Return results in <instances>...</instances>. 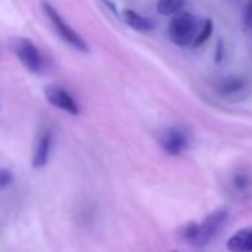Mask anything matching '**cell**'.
<instances>
[{
	"label": "cell",
	"mask_w": 252,
	"mask_h": 252,
	"mask_svg": "<svg viewBox=\"0 0 252 252\" xmlns=\"http://www.w3.org/2000/svg\"><path fill=\"white\" fill-rule=\"evenodd\" d=\"M225 220H227V212L224 209L217 211V212L211 214L200 224L190 222L184 228L183 236H184L186 240H189L193 245H197V246L206 245L220 231V228L222 227V224L225 222Z\"/></svg>",
	"instance_id": "obj_1"
},
{
	"label": "cell",
	"mask_w": 252,
	"mask_h": 252,
	"mask_svg": "<svg viewBox=\"0 0 252 252\" xmlns=\"http://www.w3.org/2000/svg\"><path fill=\"white\" fill-rule=\"evenodd\" d=\"M197 30L199 26L196 18L189 12L180 11L171 18L168 26V36L177 46H193Z\"/></svg>",
	"instance_id": "obj_2"
},
{
	"label": "cell",
	"mask_w": 252,
	"mask_h": 252,
	"mask_svg": "<svg viewBox=\"0 0 252 252\" xmlns=\"http://www.w3.org/2000/svg\"><path fill=\"white\" fill-rule=\"evenodd\" d=\"M42 9H43L45 15L48 17V20L51 21L54 30L58 33V36L67 45H70L71 48H74V49H77L80 52H89V46L85 42V39L65 23V20L60 15V12L49 2H43L42 3Z\"/></svg>",
	"instance_id": "obj_3"
},
{
	"label": "cell",
	"mask_w": 252,
	"mask_h": 252,
	"mask_svg": "<svg viewBox=\"0 0 252 252\" xmlns=\"http://www.w3.org/2000/svg\"><path fill=\"white\" fill-rule=\"evenodd\" d=\"M14 51L21 64L32 73H40L43 68V58L37 46L29 39H17L14 43Z\"/></svg>",
	"instance_id": "obj_4"
},
{
	"label": "cell",
	"mask_w": 252,
	"mask_h": 252,
	"mask_svg": "<svg viewBox=\"0 0 252 252\" xmlns=\"http://www.w3.org/2000/svg\"><path fill=\"white\" fill-rule=\"evenodd\" d=\"M162 149L171 156L183 155L190 146V135L181 126H172L160 138Z\"/></svg>",
	"instance_id": "obj_5"
},
{
	"label": "cell",
	"mask_w": 252,
	"mask_h": 252,
	"mask_svg": "<svg viewBox=\"0 0 252 252\" xmlns=\"http://www.w3.org/2000/svg\"><path fill=\"white\" fill-rule=\"evenodd\" d=\"M45 96L51 105H54V107H57V108L68 113V114L77 116L80 113V107L76 102V99L71 96V94L63 88H60V86H55V85L48 86L45 89Z\"/></svg>",
	"instance_id": "obj_6"
},
{
	"label": "cell",
	"mask_w": 252,
	"mask_h": 252,
	"mask_svg": "<svg viewBox=\"0 0 252 252\" xmlns=\"http://www.w3.org/2000/svg\"><path fill=\"white\" fill-rule=\"evenodd\" d=\"M52 132L45 129L39 134L36 146H34V153H33V166L36 169L43 168L48 160H49V155H51V149H52Z\"/></svg>",
	"instance_id": "obj_7"
},
{
	"label": "cell",
	"mask_w": 252,
	"mask_h": 252,
	"mask_svg": "<svg viewBox=\"0 0 252 252\" xmlns=\"http://www.w3.org/2000/svg\"><path fill=\"white\" fill-rule=\"evenodd\" d=\"M122 18L126 26L138 33H150L155 30V23L149 17H144L134 9H123Z\"/></svg>",
	"instance_id": "obj_8"
},
{
	"label": "cell",
	"mask_w": 252,
	"mask_h": 252,
	"mask_svg": "<svg viewBox=\"0 0 252 252\" xmlns=\"http://www.w3.org/2000/svg\"><path fill=\"white\" fill-rule=\"evenodd\" d=\"M248 83L245 82V79L237 77V76H230V77H224L217 83V91L221 96L224 98H231V96H240L245 94Z\"/></svg>",
	"instance_id": "obj_9"
},
{
	"label": "cell",
	"mask_w": 252,
	"mask_h": 252,
	"mask_svg": "<svg viewBox=\"0 0 252 252\" xmlns=\"http://www.w3.org/2000/svg\"><path fill=\"white\" fill-rule=\"evenodd\" d=\"M227 248L231 252H252V227L242 228L234 233L228 239Z\"/></svg>",
	"instance_id": "obj_10"
},
{
	"label": "cell",
	"mask_w": 252,
	"mask_h": 252,
	"mask_svg": "<svg viewBox=\"0 0 252 252\" xmlns=\"http://www.w3.org/2000/svg\"><path fill=\"white\" fill-rule=\"evenodd\" d=\"M214 32V23L211 18H205L200 24H199V30H197V34H196V39L193 42V48H199L202 46L203 43L208 42V39L211 37Z\"/></svg>",
	"instance_id": "obj_11"
},
{
	"label": "cell",
	"mask_w": 252,
	"mask_h": 252,
	"mask_svg": "<svg viewBox=\"0 0 252 252\" xmlns=\"http://www.w3.org/2000/svg\"><path fill=\"white\" fill-rule=\"evenodd\" d=\"M184 2L186 0H159L156 9L160 15H165V17L175 15L177 12L183 9Z\"/></svg>",
	"instance_id": "obj_12"
},
{
	"label": "cell",
	"mask_w": 252,
	"mask_h": 252,
	"mask_svg": "<svg viewBox=\"0 0 252 252\" xmlns=\"http://www.w3.org/2000/svg\"><path fill=\"white\" fill-rule=\"evenodd\" d=\"M233 186H234L236 190L243 191V190L249 189V186H251V178H249L246 174L239 172V174H236V175L233 177Z\"/></svg>",
	"instance_id": "obj_13"
},
{
	"label": "cell",
	"mask_w": 252,
	"mask_h": 252,
	"mask_svg": "<svg viewBox=\"0 0 252 252\" xmlns=\"http://www.w3.org/2000/svg\"><path fill=\"white\" fill-rule=\"evenodd\" d=\"M14 181V175L9 169L6 168H0V191L6 190Z\"/></svg>",
	"instance_id": "obj_14"
},
{
	"label": "cell",
	"mask_w": 252,
	"mask_h": 252,
	"mask_svg": "<svg viewBox=\"0 0 252 252\" xmlns=\"http://www.w3.org/2000/svg\"><path fill=\"white\" fill-rule=\"evenodd\" d=\"M245 26L248 29H252V0H248L245 8Z\"/></svg>",
	"instance_id": "obj_15"
},
{
	"label": "cell",
	"mask_w": 252,
	"mask_h": 252,
	"mask_svg": "<svg viewBox=\"0 0 252 252\" xmlns=\"http://www.w3.org/2000/svg\"><path fill=\"white\" fill-rule=\"evenodd\" d=\"M222 55H224V43L220 40V42H218V46H217L215 61H217V63H221V61H222Z\"/></svg>",
	"instance_id": "obj_16"
}]
</instances>
